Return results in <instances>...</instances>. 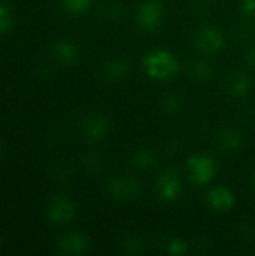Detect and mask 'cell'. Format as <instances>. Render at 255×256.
<instances>
[{
    "instance_id": "7c38bea8",
    "label": "cell",
    "mask_w": 255,
    "mask_h": 256,
    "mask_svg": "<svg viewBox=\"0 0 255 256\" xmlns=\"http://www.w3.org/2000/svg\"><path fill=\"white\" fill-rule=\"evenodd\" d=\"M219 144L224 147V150L227 152H239L243 147V135L239 129L236 128H224L219 132Z\"/></svg>"
},
{
    "instance_id": "8fae6325",
    "label": "cell",
    "mask_w": 255,
    "mask_h": 256,
    "mask_svg": "<svg viewBox=\"0 0 255 256\" xmlns=\"http://www.w3.org/2000/svg\"><path fill=\"white\" fill-rule=\"evenodd\" d=\"M89 248V242L83 234L71 232L62 237L59 242V252L68 256L83 255Z\"/></svg>"
},
{
    "instance_id": "2e32d148",
    "label": "cell",
    "mask_w": 255,
    "mask_h": 256,
    "mask_svg": "<svg viewBox=\"0 0 255 256\" xmlns=\"http://www.w3.org/2000/svg\"><path fill=\"white\" fill-rule=\"evenodd\" d=\"M132 165L137 168H150L155 165V156L150 150L141 148L134 153L132 156Z\"/></svg>"
},
{
    "instance_id": "6da1fadb",
    "label": "cell",
    "mask_w": 255,
    "mask_h": 256,
    "mask_svg": "<svg viewBox=\"0 0 255 256\" xmlns=\"http://www.w3.org/2000/svg\"><path fill=\"white\" fill-rule=\"evenodd\" d=\"M146 74L156 81H167L176 76L179 72L177 57L167 50L149 51L143 60Z\"/></svg>"
},
{
    "instance_id": "3957f363",
    "label": "cell",
    "mask_w": 255,
    "mask_h": 256,
    "mask_svg": "<svg viewBox=\"0 0 255 256\" xmlns=\"http://www.w3.org/2000/svg\"><path fill=\"white\" fill-rule=\"evenodd\" d=\"M188 170H189L191 180L197 183L198 186H203V184H209L215 178L218 166H216V162L210 156L198 153L189 158Z\"/></svg>"
},
{
    "instance_id": "5b68a950",
    "label": "cell",
    "mask_w": 255,
    "mask_h": 256,
    "mask_svg": "<svg viewBox=\"0 0 255 256\" xmlns=\"http://www.w3.org/2000/svg\"><path fill=\"white\" fill-rule=\"evenodd\" d=\"M75 204L68 196H56L47 207V218L53 225L69 224L75 218Z\"/></svg>"
},
{
    "instance_id": "277c9868",
    "label": "cell",
    "mask_w": 255,
    "mask_h": 256,
    "mask_svg": "<svg viewBox=\"0 0 255 256\" xmlns=\"http://www.w3.org/2000/svg\"><path fill=\"white\" fill-rule=\"evenodd\" d=\"M194 44L197 50L207 52V54H215V52H219L225 46V36L218 27L206 26L195 33Z\"/></svg>"
},
{
    "instance_id": "ba28073f",
    "label": "cell",
    "mask_w": 255,
    "mask_h": 256,
    "mask_svg": "<svg viewBox=\"0 0 255 256\" xmlns=\"http://www.w3.org/2000/svg\"><path fill=\"white\" fill-rule=\"evenodd\" d=\"M108 130H110V123H108L107 117L99 112L89 114L81 124L83 135L86 136V140H89L92 142L102 141L107 136Z\"/></svg>"
},
{
    "instance_id": "d6986e66",
    "label": "cell",
    "mask_w": 255,
    "mask_h": 256,
    "mask_svg": "<svg viewBox=\"0 0 255 256\" xmlns=\"http://www.w3.org/2000/svg\"><path fill=\"white\" fill-rule=\"evenodd\" d=\"M183 106V99L176 94H170L167 99H164V108L167 112H177Z\"/></svg>"
},
{
    "instance_id": "603a6c76",
    "label": "cell",
    "mask_w": 255,
    "mask_h": 256,
    "mask_svg": "<svg viewBox=\"0 0 255 256\" xmlns=\"http://www.w3.org/2000/svg\"><path fill=\"white\" fill-rule=\"evenodd\" d=\"M252 188H254V190H255V172H254V176H252Z\"/></svg>"
},
{
    "instance_id": "7402d4cb",
    "label": "cell",
    "mask_w": 255,
    "mask_h": 256,
    "mask_svg": "<svg viewBox=\"0 0 255 256\" xmlns=\"http://www.w3.org/2000/svg\"><path fill=\"white\" fill-rule=\"evenodd\" d=\"M245 60H246V63H248V66H249V68H255V48H252V50H249V51H248V54H246Z\"/></svg>"
},
{
    "instance_id": "ac0fdd59",
    "label": "cell",
    "mask_w": 255,
    "mask_h": 256,
    "mask_svg": "<svg viewBox=\"0 0 255 256\" xmlns=\"http://www.w3.org/2000/svg\"><path fill=\"white\" fill-rule=\"evenodd\" d=\"M12 27V15L9 10V6L0 0V34H5Z\"/></svg>"
},
{
    "instance_id": "4fadbf2b",
    "label": "cell",
    "mask_w": 255,
    "mask_h": 256,
    "mask_svg": "<svg viewBox=\"0 0 255 256\" xmlns=\"http://www.w3.org/2000/svg\"><path fill=\"white\" fill-rule=\"evenodd\" d=\"M227 88L233 98H245L251 90V80L242 72H234L227 81Z\"/></svg>"
},
{
    "instance_id": "7a4b0ae2",
    "label": "cell",
    "mask_w": 255,
    "mask_h": 256,
    "mask_svg": "<svg viewBox=\"0 0 255 256\" xmlns=\"http://www.w3.org/2000/svg\"><path fill=\"white\" fill-rule=\"evenodd\" d=\"M164 4L161 0H144L137 12V22L144 32H156L164 22Z\"/></svg>"
},
{
    "instance_id": "44dd1931",
    "label": "cell",
    "mask_w": 255,
    "mask_h": 256,
    "mask_svg": "<svg viewBox=\"0 0 255 256\" xmlns=\"http://www.w3.org/2000/svg\"><path fill=\"white\" fill-rule=\"evenodd\" d=\"M240 12L246 16L255 18V0H240Z\"/></svg>"
},
{
    "instance_id": "9c48e42d",
    "label": "cell",
    "mask_w": 255,
    "mask_h": 256,
    "mask_svg": "<svg viewBox=\"0 0 255 256\" xmlns=\"http://www.w3.org/2000/svg\"><path fill=\"white\" fill-rule=\"evenodd\" d=\"M78 56V46L71 39H59L51 46V57L63 66H72Z\"/></svg>"
},
{
    "instance_id": "9a60e30c",
    "label": "cell",
    "mask_w": 255,
    "mask_h": 256,
    "mask_svg": "<svg viewBox=\"0 0 255 256\" xmlns=\"http://www.w3.org/2000/svg\"><path fill=\"white\" fill-rule=\"evenodd\" d=\"M191 75L192 78H195L197 81L206 82L212 78V68L207 62L204 60H197L192 63L191 66Z\"/></svg>"
},
{
    "instance_id": "8992f818",
    "label": "cell",
    "mask_w": 255,
    "mask_h": 256,
    "mask_svg": "<svg viewBox=\"0 0 255 256\" xmlns=\"http://www.w3.org/2000/svg\"><path fill=\"white\" fill-rule=\"evenodd\" d=\"M156 194L162 201L173 202L182 194V180L177 171L168 170L162 172L156 182Z\"/></svg>"
},
{
    "instance_id": "5bb4252c",
    "label": "cell",
    "mask_w": 255,
    "mask_h": 256,
    "mask_svg": "<svg viewBox=\"0 0 255 256\" xmlns=\"http://www.w3.org/2000/svg\"><path fill=\"white\" fill-rule=\"evenodd\" d=\"M128 72H129V63L123 57H116L105 64V75L110 80L114 81L122 80L128 75Z\"/></svg>"
},
{
    "instance_id": "ffe728a7",
    "label": "cell",
    "mask_w": 255,
    "mask_h": 256,
    "mask_svg": "<svg viewBox=\"0 0 255 256\" xmlns=\"http://www.w3.org/2000/svg\"><path fill=\"white\" fill-rule=\"evenodd\" d=\"M186 250H188V244L180 238H174L173 242L168 243V252L171 255H183L186 254Z\"/></svg>"
},
{
    "instance_id": "cb8c5ba5",
    "label": "cell",
    "mask_w": 255,
    "mask_h": 256,
    "mask_svg": "<svg viewBox=\"0 0 255 256\" xmlns=\"http://www.w3.org/2000/svg\"><path fill=\"white\" fill-rule=\"evenodd\" d=\"M0 156H2V147H0Z\"/></svg>"
},
{
    "instance_id": "e0dca14e",
    "label": "cell",
    "mask_w": 255,
    "mask_h": 256,
    "mask_svg": "<svg viewBox=\"0 0 255 256\" xmlns=\"http://www.w3.org/2000/svg\"><path fill=\"white\" fill-rule=\"evenodd\" d=\"M60 3L71 14H84L92 6V0H60Z\"/></svg>"
},
{
    "instance_id": "30bf717a",
    "label": "cell",
    "mask_w": 255,
    "mask_h": 256,
    "mask_svg": "<svg viewBox=\"0 0 255 256\" xmlns=\"http://www.w3.org/2000/svg\"><path fill=\"white\" fill-rule=\"evenodd\" d=\"M207 202L215 212L225 213V212H230L233 208L236 198H234V194L228 188L216 186L207 194Z\"/></svg>"
},
{
    "instance_id": "52a82bcc",
    "label": "cell",
    "mask_w": 255,
    "mask_h": 256,
    "mask_svg": "<svg viewBox=\"0 0 255 256\" xmlns=\"http://www.w3.org/2000/svg\"><path fill=\"white\" fill-rule=\"evenodd\" d=\"M108 192L120 201H131L140 195V182L131 176L114 177L108 182Z\"/></svg>"
}]
</instances>
